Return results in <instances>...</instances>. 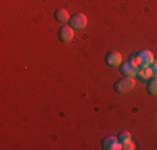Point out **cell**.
Returning a JSON list of instances; mask_svg holds the SVG:
<instances>
[{"instance_id": "cell-10", "label": "cell", "mask_w": 157, "mask_h": 150, "mask_svg": "<svg viewBox=\"0 0 157 150\" xmlns=\"http://www.w3.org/2000/svg\"><path fill=\"white\" fill-rule=\"evenodd\" d=\"M147 92L151 93V95H157V77H152L151 80H149Z\"/></svg>"}, {"instance_id": "cell-2", "label": "cell", "mask_w": 157, "mask_h": 150, "mask_svg": "<svg viewBox=\"0 0 157 150\" xmlns=\"http://www.w3.org/2000/svg\"><path fill=\"white\" fill-rule=\"evenodd\" d=\"M87 22L89 20H87V15L85 13H75L74 17H70L69 24L74 30H84L87 27Z\"/></svg>"}, {"instance_id": "cell-5", "label": "cell", "mask_w": 157, "mask_h": 150, "mask_svg": "<svg viewBox=\"0 0 157 150\" xmlns=\"http://www.w3.org/2000/svg\"><path fill=\"white\" fill-rule=\"evenodd\" d=\"M74 33H75V30L70 27V25H62L60 30H59V39H60L62 42L69 43L74 40Z\"/></svg>"}, {"instance_id": "cell-6", "label": "cell", "mask_w": 157, "mask_h": 150, "mask_svg": "<svg viewBox=\"0 0 157 150\" xmlns=\"http://www.w3.org/2000/svg\"><path fill=\"white\" fill-rule=\"evenodd\" d=\"M102 148H105V150H121L122 148V144H121V140H119V138L109 135V137H105L102 140Z\"/></svg>"}, {"instance_id": "cell-7", "label": "cell", "mask_w": 157, "mask_h": 150, "mask_svg": "<svg viewBox=\"0 0 157 150\" xmlns=\"http://www.w3.org/2000/svg\"><path fill=\"white\" fill-rule=\"evenodd\" d=\"M140 57V62H142V67H151L152 63L155 62V58H154V54H152L151 50H142L137 54Z\"/></svg>"}, {"instance_id": "cell-9", "label": "cell", "mask_w": 157, "mask_h": 150, "mask_svg": "<svg viewBox=\"0 0 157 150\" xmlns=\"http://www.w3.org/2000/svg\"><path fill=\"white\" fill-rule=\"evenodd\" d=\"M137 75H139L140 78H144V80H151V78L154 77V73H152V65L151 67H140Z\"/></svg>"}, {"instance_id": "cell-12", "label": "cell", "mask_w": 157, "mask_h": 150, "mask_svg": "<svg viewBox=\"0 0 157 150\" xmlns=\"http://www.w3.org/2000/svg\"><path fill=\"white\" fill-rule=\"evenodd\" d=\"M122 148H125V150H134V148H136V144H134L132 140H127V142H124V144H122Z\"/></svg>"}, {"instance_id": "cell-11", "label": "cell", "mask_w": 157, "mask_h": 150, "mask_svg": "<svg viewBox=\"0 0 157 150\" xmlns=\"http://www.w3.org/2000/svg\"><path fill=\"white\" fill-rule=\"evenodd\" d=\"M119 140H121V144H124V142L132 140V138H130V133L129 132H121V135H119Z\"/></svg>"}, {"instance_id": "cell-1", "label": "cell", "mask_w": 157, "mask_h": 150, "mask_svg": "<svg viewBox=\"0 0 157 150\" xmlns=\"http://www.w3.org/2000/svg\"><path fill=\"white\" fill-rule=\"evenodd\" d=\"M134 87H136V80H134V77H127V75H124V77L121 78V80L115 82L114 88L117 90L119 93H127L130 92Z\"/></svg>"}, {"instance_id": "cell-3", "label": "cell", "mask_w": 157, "mask_h": 150, "mask_svg": "<svg viewBox=\"0 0 157 150\" xmlns=\"http://www.w3.org/2000/svg\"><path fill=\"white\" fill-rule=\"evenodd\" d=\"M121 69L122 75H127V77H136L139 73V65L134 63L132 60H127V62H122V65L119 67Z\"/></svg>"}, {"instance_id": "cell-4", "label": "cell", "mask_w": 157, "mask_h": 150, "mask_svg": "<svg viewBox=\"0 0 157 150\" xmlns=\"http://www.w3.org/2000/svg\"><path fill=\"white\" fill-rule=\"evenodd\" d=\"M122 54H119V52H109V54L105 55V63L109 67H114V69H117V67L122 65Z\"/></svg>"}, {"instance_id": "cell-8", "label": "cell", "mask_w": 157, "mask_h": 150, "mask_svg": "<svg viewBox=\"0 0 157 150\" xmlns=\"http://www.w3.org/2000/svg\"><path fill=\"white\" fill-rule=\"evenodd\" d=\"M55 20H57L59 24L65 25L67 22L70 20V15H69V12H67L65 9H59V10H55Z\"/></svg>"}, {"instance_id": "cell-13", "label": "cell", "mask_w": 157, "mask_h": 150, "mask_svg": "<svg viewBox=\"0 0 157 150\" xmlns=\"http://www.w3.org/2000/svg\"><path fill=\"white\" fill-rule=\"evenodd\" d=\"M154 65H155V67H157V60H155V62H154Z\"/></svg>"}]
</instances>
